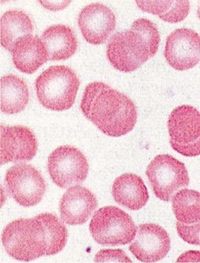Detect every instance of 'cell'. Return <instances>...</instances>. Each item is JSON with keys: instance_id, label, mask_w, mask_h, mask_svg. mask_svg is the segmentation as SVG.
<instances>
[{"instance_id": "obj_20", "label": "cell", "mask_w": 200, "mask_h": 263, "mask_svg": "<svg viewBox=\"0 0 200 263\" xmlns=\"http://www.w3.org/2000/svg\"><path fill=\"white\" fill-rule=\"evenodd\" d=\"M136 4L143 11L170 24L184 21L190 10L189 1H136Z\"/></svg>"}, {"instance_id": "obj_7", "label": "cell", "mask_w": 200, "mask_h": 263, "mask_svg": "<svg viewBox=\"0 0 200 263\" xmlns=\"http://www.w3.org/2000/svg\"><path fill=\"white\" fill-rule=\"evenodd\" d=\"M146 174L154 194L162 201H170L176 191L189 184L185 164L169 155L155 157L148 165Z\"/></svg>"}, {"instance_id": "obj_8", "label": "cell", "mask_w": 200, "mask_h": 263, "mask_svg": "<svg viewBox=\"0 0 200 263\" xmlns=\"http://www.w3.org/2000/svg\"><path fill=\"white\" fill-rule=\"evenodd\" d=\"M48 172L61 189L83 182L87 178L89 164L81 151L71 145H62L48 158Z\"/></svg>"}, {"instance_id": "obj_12", "label": "cell", "mask_w": 200, "mask_h": 263, "mask_svg": "<svg viewBox=\"0 0 200 263\" xmlns=\"http://www.w3.org/2000/svg\"><path fill=\"white\" fill-rule=\"evenodd\" d=\"M170 238L162 226L152 223L139 224L129 246L131 253L142 262L161 261L170 250Z\"/></svg>"}, {"instance_id": "obj_15", "label": "cell", "mask_w": 200, "mask_h": 263, "mask_svg": "<svg viewBox=\"0 0 200 263\" xmlns=\"http://www.w3.org/2000/svg\"><path fill=\"white\" fill-rule=\"evenodd\" d=\"M10 52L15 68L28 74H32L49 61V53L44 43L32 34L19 38Z\"/></svg>"}, {"instance_id": "obj_14", "label": "cell", "mask_w": 200, "mask_h": 263, "mask_svg": "<svg viewBox=\"0 0 200 263\" xmlns=\"http://www.w3.org/2000/svg\"><path fill=\"white\" fill-rule=\"evenodd\" d=\"M98 206L92 192L80 185L69 187L62 197L59 212L62 220L70 226L83 224L90 218Z\"/></svg>"}, {"instance_id": "obj_5", "label": "cell", "mask_w": 200, "mask_h": 263, "mask_svg": "<svg viewBox=\"0 0 200 263\" xmlns=\"http://www.w3.org/2000/svg\"><path fill=\"white\" fill-rule=\"evenodd\" d=\"M89 231L102 246H124L135 238L136 227L126 212L115 206H105L92 216Z\"/></svg>"}, {"instance_id": "obj_4", "label": "cell", "mask_w": 200, "mask_h": 263, "mask_svg": "<svg viewBox=\"0 0 200 263\" xmlns=\"http://www.w3.org/2000/svg\"><path fill=\"white\" fill-rule=\"evenodd\" d=\"M75 72L66 66H52L35 80L40 104L49 110L63 111L72 107L79 87Z\"/></svg>"}, {"instance_id": "obj_9", "label": "cell", "mask_w": 200, "mask_h": 263, "mask_svg": "<svg viewBox=\"0 0 200 263\" xmlns=\"http://www.w3.org/2000/svg\"><path fill=\"white\" fill-rule=\"evenodd\" d=\"M5 181L11 196L23 207L38 204L46 193L43 175L31 164L12 166L6 172Z\"/></svg>"}, {"instance_id": "obj_1", "label": "cell", "mask_w": 200, "mask_h": 263, "mask_svg": "<svg viewBox=\"0 0 200 263\" xmlns=\"http://www.w3.org/2000/svg\"><path fill=\"white\" fill-rule=\"evenodd\" d=\"M80 108L108 136H123L136 124L137 110L132 100L105 83L98 81L86 86Z\"/></svg>"}, {"instance_id": "obj_27", "label": "cell", "mask_w": 200, "mask_h": 263, "mask_svg": "<svg viewBox=\"0 0 200 263\" xmlns=\"http://www.w3.org/2000/svg\"><path fill=\"white\" fill-rule=\"evenodd\" d=\"M197 14H198V17L200 19V2H198V10H197Z\"/></svg>"}, {"instance_id": "obj_2", "label": "cell", "mask_w": 200, "mask_h": 263, "mask_svg": "<svg viewBox=\"0 0 200 263\" xmlns=\"http://www.w3.org/2000/svg\"><path fill=\"white\" fill-rule=\"evenodd\" d=\"M159 44L156 26L149 20L141 18L134 21L129 30L118 32L111 37L106 56L114 68L129 73L153 58Z\"/></svg>"}, {"instance_id": "obj_23", "label": "cell", "mask_w": 200, "mask_h": 263, "mask_svg": "<svg viewBox=\"0 0 200 263\" xmlns=\"http://www.w3.org/2000/svg\"><path fill=\"white\" fill-rule=\"evenodd\" d=\"M176 229L182 239L191 245H200V221L195 224H184L177 221Z\"/></svg>"}, {"instance_id": "obj_26", "label": "cell", "mask_w": 200, "mask_h": 263, "mask_svg": "<svg viewBox=\"0 0 200 263\" xmlns=\"http://www.w3.org/2000/svg\"><path fill=\"white\" fill-rule=\"evenodd\" d=\"M42 6L50 10H61L66 8L70 4L71 1H39Z\"/></svg>"}, {"instance_id": "obj_11", "label": "cell", "mask_w": 200, "mask_h": 263, "mask_svg": "<svg viewBox=\"0 0 200 263\" xmlns=\"http://www.w3.org/2000/svg\"><path fill=\"white\" fill-rule=\"evenodd\" d=\"M38 150V142L33 132L22 125L0 127L1 164L24 162L32 160Z\"/></svg>"}, {"instance_id": "obj_21", "label": "cell", "mask_w": 200, "mask_h": 263, "mask_svg": "<svg viewBox=\"0 0 200 263\" xmlns=\"http://www.w3.org/2000/svg\"><path fill=\"white\" fill-rule=\"evenodd\" d=\"M172 207L177 221L188 224L199 222V192L182 189L172 197Z\"/></svg>"}, {"instance_id": "obj_24", "label": "cell", "mask_w": 200, "mask_h": 263, "mask_svg": "<svg viewBox=\"0 0 200 263\" xmlns=\"http://www.w3.org/2000/svg\"><path fill=\"white\" fill-rule=\"evenodd\" d=\"M95 262H132L124 251L121 249H103L95 254Z\"/></svg>"}, {"instance_id": "obj_6", "label": "cell", "mask_w": 200, "mask_h": 263, "mask_svg": "<svg viewBox=\"0 0 200 263\" xmlns=\"http://www.w3.org/2000/svg\"><path fill=\"white\" fill-rule=\"evenodd\" d=\"M172 149L186 157L200 155V113L190 105L175 107L168 120Z\"/></svg>"}, {"instance_id": "obj_13", "label": "cell", "mask_w": 200, "mask_h": 263, "mask_svg": "<svg viewBox=\"0 0 200 263\" xmlns=\"http://www.w3.org/2000/svg\"><path fill=\"white\" fill-rule=\"evenodd\" d=\"M113 12L102 4L85 7L78 15V25L84 39L92 45L103 44L115 30Z\"/></svg>"}, {"instance_id": "obj_3", "label": "cell", "mask_w": 200, "mask_h": 263, "mask_svg": "<svg viewBox=\"0 0 200 263\" xmlns=\"http://www.w3.org/2000/svg\"><path fill=\"white\" fill-rule=\"evenodd\" d=\"M6 252L18 261H30L46 255L44 226L38 216L18 218L8 224L2 234Z\"/></svg>"}, {"instance_id": "obj_18", "label": "cell", "mask_w": 200, "mask_h": 263, "mask_svg": "<svg viewBox=\"0 0 200 263\" xmlns=\"http://www.w3.org/2000/svg\"><path fill=\"white\" fill-rule=\"evenodd\" d=\"M29 87L24 80L15 74L3 76L0 81L1 110L15 115L24 110L29 103Z\"/></svg>"}, {"instance_id": "obj_17", "label": "cell", "mask_w": 200, "mask_h": 263, "mask_svg": "<svg viewBox=\"0 0 200 263\" xmlns=\"http://www.w3.org/2000/svg\"><path fill=\"white\" fill-rule=\"evenodd\" d=\"M41 40L49 53V61H64L75 54L78 41L73 30L69 26L55 24L48 27Z\"/></svg>"}, {"instance_id": "obj_25", "label": "cell", "mask_w": 200, "mask_h": 263, "mask_svg": "<svg viewBox=\"0 0 200 263\" xmlns=\"http://www.w3.org/2000/svg\"><path fill=\"white\" fill-rule=\"evenodd\" d=\"M177 262H200V252L198 251H187L182 254Z\"/></svg>"}, {"instance_id": "obj_10", "label": "cell", "mask_w": 200, "mask_h": 263, "mask_svg": "<svg viewBox=\"0 0 200 263\" xmlns=\"http://www.w3.org/2000/svg\"><path fill=\"white\" fill-rule=\"evenodd\" d=\"M165 58L179 71L193 68L200 62V36L192 29H177L166 39Z\"/></svg>"}, {"instance_id": "obj_19", "label": "cell", "mask_w": 200, "mask_h": 263, "mask_svg": "<svg viewBox=\"0 0 200 263\" xmlns=\"http://www.w3.org/2000/svg\"><path fill=\"white\" fill-rule=\"evenodd\" d=\"M33 31L32 20L23 10H11L3 13L0 22L1 44L10 51L15 43L22 36Z\"/></svg>"}, {"instance_id": "obj_16", "label": "cell", "mask_w": 200, "mask_h": 263, "mask_svg": "<svg viewBox=\"0 0 200 263\" xmlns=\"http://www.w3.org/2000/svg\"><path fill=\"white\" fill-rule=\"evenodd\" d=\"M112 194L115 202L132 211L139 210L149 200L144 181L135 174H123L118 177L112 184Z\"/></svg>"}, {"instance_id": "obj_22", "label": "cell", "mask_w": 200, "mask_h": 263, "mask_svg": "<svg viewBox=\"0 0 200 263\" xmlns=\"http://www.w3.org/2000/svg\"><path fill=\"white\" fill-rule=\"evenodd\" d=\"M44 226L47 241L46 255L61 252L67 242L68 232L65 224L54 214L45 212L37 215Z\"/></svg>"}]
</instances>
